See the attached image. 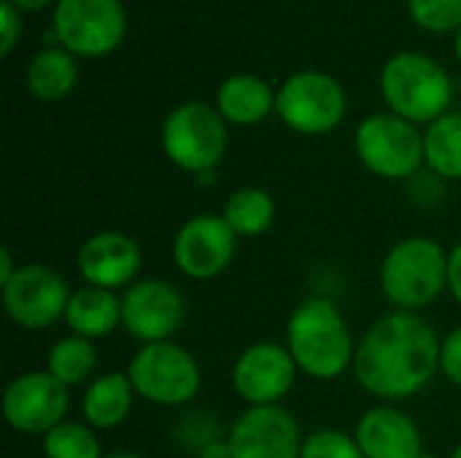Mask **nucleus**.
I'll return each mask as SVG.
<instances>
[{
	"instance_id": "5701e85b",
	"label": "nucleus",
	"mask_w": 461,
	"mask_h": 458,
	"mask_svg": "<svg viewBox=\"0 0 461 458\" xmlns=\"http://www.w3.org/2000/svg\"><path fill=\"white\" fill-rule=\"evenodd\" d=\"M221 216L238 238H259L276 221V200L259 186H246L230 194Z\"/></svg>"
},
{
	"instance_id": "393cba45",
	"label": "nucleus",
	"mask_w": 461,
	"mask_h": 458,
	"mask_svg": "<svg viewBox=\"0 0 461 458\" xmlns=\"http://www.w3.org/2000/svg\"><path fill=\"white\" fill-rule=\"evenodd\" d=\"M46 458H103V445L86 421H62L43 435Z\"/></svg>"
},
{
	"instance_id": "4be33fe9",
	"label": "nucleus",
	"mask_w": 461,
	"mask_h": 458,
	"mask_svg": "<svg viewBox=\"0 0 461 458\" xmlns=\"http://www.w3.org/2000/svg\"><path fill=\"white\" fill-rule=\"evenodd\" d=\"M424 162L438 178L461 181V113H446L424 132Z\"/></svg>"
},
{
	"instance_id": "e433bc0d",
	"label": "nucleus",
	"mask_w": 461,
	"mask_h": 458,
	"mask_svg": "<svg viewBox=\"0 0 461 458\" xmlns=\"http://www.w3.org/2000/svg\"><path fill=\"white\" fill-rule=\"evenodd\" d=\"M451 458H461V443L454 448V454H451Z\"/></svg>"
},
{
	"instance_id": "72a5a7b5",
	"label": "nucleus",
	"mask_w": 461,
	"mask_h": 458,
	"mask_svg": "<svg viewBox=\"0 0 461 458\" xmlns=\"http://www.w3.org/2000/svg\"><path fill=\"white\" fill-rule=\"evenodd\" d=\"M11 3H14L19 11H22V8H24V11H38V8H43L49 0H11Z\"/></svg>"
},
{
	"instance_id": "aec40b11",
	"label": "nucleus",
	"mask_w": 461,
	"mask_h": 458,
	"mask_svg": "<svg viewBox=\"0 0 461 458\" xmlns=\"http://www.w3.org/2000/svg\"><path fill=\"white\" fill-rule=\"evenodd\" d=\"M273 105H276V97H273L270 86L257 76L227 78L216 97V108L224 116V121L243 124V127L262 121Z\"/></svg>"
},
{
	"instance_id": "9b49d317",
	"label": "nucleus",
	"mask_w": 461,
	"mask_h": 458,
	"mask_svg": "<svg viewBox=\"0 0 461 458\" xmlns=\"http://www.w3.org/2000/svg\"><path fill=\"white\" fill-rule=\"evenodd\" d=\"M70 394L49 370L16 375L3 391V416L19 435H49L68 421Z\"/></svg>"
},
{
	"instance_id": "7ed1b4c3",
	"label": "nucleus",
	"mask_w": 461,
	"mask_h": 458,
	"mask_svg": "<svg viewBox=\"0 0 461 458\" xmlns=\"http://www.w3.org/2000/svg\"><path fill=\"white\" fill-rule=\"evenodd\" d=\"M378 281L394 310L419 313L448 289V251L427 235L405 238L384 256Z\"/></svg>"
},
{
	"instance_id": "b1692460",
	"label": "nucleus",
	"mask_w": 461,
	"mask_h": 458,
	"mask_svg": "<svg viewBox=\"0 0 461 458\" xmlns=\"http://www.w3.org/2000/svg\"><path fill=\"white\" fill-rule=\"evenodd\" d=\"M95 367H97V348L92 346V340L78 335L59 337L46 356V370L68 389L86 383Z\"/></svg>"
},
{
	"instance_id": "1a4fd4ad",
	"label": "nucleus",
	"mask_w": 461,
	"mask_h": 458,
	"mask_svg": "<svg viewBox=\"0 0 461 458\" xmlns=\"http://www.w3.org/2000/svg\"><path fill=\"white\" fill-rule=\"evenodd\" d=\"M8 319L30 332H41L65 319L70 289L65 278L46 265H19L16 275L0 286Z\"/></svg>"
},
{
	"instance_id": "f8f14e48",
	"label": "nucleus",
	"mask_w": 461,
	"mask_h": 458,
	"mask_svg": "<svg viewBox=\"0 0 461 458\" xmlns=\"http://www.w3.org/2000/svg\"><path fill=\"white\" fill-rule=\"evenodd\" d=\"M184 319L186 302L165 278H140L122 294V327L143 346L170 340L184 327Z\"/></svg>"
},
{
	"instance_id": "dca6fc26",
	"label": "nucleus",
	"mask_w": 461,
	"mask_h": 458,
	"mask_svg": "<svg viewBox=\"0 0 461 458\" xmlns=\"http://www.w3.org/2000/svg\"><path fill=\"white\" fill-rule=\"evenodd\" d=\"M140 265L143 254L138 240L119 229H103L89 235L76 254V267L86 286L108 292L132 286L140 273Z\"/></svg>"
},
{
	"instance_id": "bb28decb",
	"label": "nucleus",
	"mask_w": 461,
	"mask_h": 458,
	"mask_svg": "<svg viewBox=\"0 0 461 458\" xmlns=\"http://www.w3.org/2000/svg\"><path fill=\"white\" fill-rule=\"evenodd\" d=\"M413 19L435 32L461 27V0H411Z\"/></svg>"
},
{
	"instance_id": "412c9836",
	"label": "nucleus",
	"mask_w": 461,
	"mask_h": 458,
	"mask_svg": "<svg viewBox=\"0 0 461 458\" xmlns=\"http://www.w3.org/2000/svg\"><path fill=\"white\" fill-rule=\"evenodd\" d=\"M78 70L65 49H43L27 65V89L38 100H59L76 86Z\"/></svg>"
},
{
	"instance_id": "c85d7f7f",
	"label": "nucleus",
	"mask_w": 461,
	"mask_h": 458,
	"mask_svg": "<svg viewBox=\"0 0 461 458\" xmlns=\"http://www.w3.org/2000/svg\"><path fill=\"white\" fill-rule=\"evenodd\" d=\"M178 432L184 435V440H186L194 451H200V448H205L208 443H213V440L224 437V435L219 432V427H213L205 416L184 418V421H181V427H178Z\"/></svg>"
},
{
	"instance_id": "ddd939ff",
	"label": "nucleus",
	"mask_w": 461,
	"mask_h": 458,
	"mask_svg": "<svg viewBox=\"0 0 461 458\" xmlns=\"http://www.w3.org/2000/svg\"><path fill=\"white\" fill-rule=\"evenodd\" d=\"M238 254V235L221 213H197L181 224L173 240V262L192 281L221 275Z\"/></svg>"
},
{
	"instance_id": "6e6552de",
	"label": "nucleus",
	"mask_w": 461,
	"mask_h": 458,
	"mask_svg": "<svg viewBox=\"0 0 461 458\" xmlns=\"http://www.w3.org/2000/svg\"><path fill=\"white\" fill-rule=\"evenodd\" d=\"M278 116L303 135H324L335 130L346 116L343 86L319 70L292 76L276 94Z\"/></svg>"
},
{
	"instance_id": "f704fd0d",
	"label": "nucleus",
	"mask_w": 461,
	"mask_h": 458,
	"mask_svg": "<svg viewBox=\"0 0 461 458\" xmlns=\"http://www.w3.org/2000/svg\"><path fill=\"white\" fill-rule=\"evenodd\" d=\"M103 458H143L140 454H132V451H113V454H108V456Z\"/></svg>"
},
{
	"instance_id": "c756f323",
	"label": "nucleus",
	"mask_w": 461,
	"mask_h": 458,
	"mask_svg": "<svg viewBox=\"0 0 461 458\" xmlns=\"http://www.w3.org/2000/svg\"><path fill=\"white\" fill-rule=\"evenodd\" d=\"M0 22H3V43H0V51L3 57L11 54L16 38H19V30H22V19H19V8L11 3V0H3L0 3Z\"/></svg>"
},
{
	"instance_id": "423d86ee",
	"label": "nucleus",
	"mask_w": 461,
	"mask_h": 458,
	"mask_svg": "<svg viewBox=\"0 0 461 458\" xmlns=\"http://www.w3.org/2000/svg\"><path fill=\"white\" fill-rule=\"evenodd\" d=\"M162 148L186 173L208 175L227 151L224 116L205 103L178 105L162 127Z\"/></svg>"
},
{
	"instance_id": "a211bd4d",
	"label": "nucleus",
	"mask_w": 461,
	"mask_h": 458,
	"mask_svg": "<svg viewBox=\"0 0 461 458\" xmlns=\"http://www.w3.org/2000/svg\"><path fill=\"white\" fill-rule=\"evenodd\" d=\"M135 397L138 394H135L127 373H105V375L95 378L81 397L84 421L95 432L116 429L130 418Z\"/></svg>"
},
{
	"instance_id": "0eeeda50",
	"label": "nucleus",
	"mask_w": 461,
	"mask_h": 458,
	"mask_svg": "<svg viewBox=\"0 0 461 458\" xmlns=\"http://www.w3.org/2000/svg\"><path fill=\"white\" fill-rule=\"evenodd\" d=\"M357 154L362 165L389 181H405L419 173L424 162V135L413 121L397 113L367 116L357 130Z\"/></svg>"
},
{
	"instance_id": "7c9ffc66",
	"label": "nucleus",
	"mask_w": 461,
	"mask_h": 458,
	"mask_svg": "<svg viewBox=\"0 0 461 458\" xmlns=\"http://www.w3.org/2000/svg\"><path fill=\"white\" fill-rule=\"evenodd\" d=\"M448 292L461 305V243L448 251Z\"/></svg>"
},
{
	"instance_id": "f03ea898",
	"label": "nucleus",
	"mask_w": 461,
	"mask_h": 458,
	"mask_svg": "<svg viewBox=\"0 0 461 458\" xmlns=\"http://www.w3.org/2000/svg\"><path fill=\"white\" fill-rule=\"evenodd\" d=\"M286 348L297 362V370L313 381H338L354 367L357 356L348 321L327 297H308L292 310Z\"/></svg>"
},
{
	"instance_id": "c9c22d12",
	"label": "nucleus",
	"mask_w": 461,
	"mask_h": 458,
	"mask_svg": "<svg viewBox=\"0 0 461 458\" xmlns=\"http://www.w3.org/2000/svg\"><path fill=\"white\" fill-rule=\"evenodd\" d=\"M456 54H459V59H461V27H459V35H456Z\"/></svg>"
},
{
	"instance_id": "a878e982",
	"label": "nucleus",
	"mask_w": 461,
	"mask_h": 458,
	"mask_svg": "<svg viewBox=\"0 0 461 458\" xmlns=\"http://www.w3.org/2000/svg\"><path fill=\"white\" fill-rule=\"evenodd\" d=\"M300 458H365L354 435H346L343 429H316L303 440Z\"/></svg>"
},
{
	"instance_id": "4c0bfd02",
	"label": "nucleus",
	"mask_w": 461,
	"mask_h": 458,
	"mask_svg": "<svg viewBox=\"0 0 461 458\" xmlns=\"http://www.w3.org/2000/svg\"><path fill=\"white\" fill-rule=\"evenodd\" d=\"M419 458H438V456H435V454H429V451H421V456Z\"/></svg>"
},
{
	"instance_id": "9d476101",
	"label": "nucleus",
	"mask_w": 461,
	"mask_h": 458,
	"mask_svg": "<svg viewBox=\"0 0 461 458\" xmlns=\"http://www.w3.org/2000/svg\"><path fill=\"white\" fill-rule=\"evenodd\" d=\"M124 8L119 0H59L54 11V35L81 57H103L124 38Z\"/></svg>"
},
{
	"instance_id": "cd10ccee",
	"label": "nucleus",
	"mask_w": 461,
	"mask_h": 458,
	"mask_svg": "<svg viewBox=\"0 0 461 458\" xmlns=\"http://www.w3.org/2000/svg\"><path fill=\"white\" fill-rule=\"evenodd\" d=\"M440 373L448 383L461 386V327L440 340Z\"/></svg>"
},
{
	"instance_id": "6ab92c4d",
	"label": "nucleus",
	"mask_w": 461,
	"mask_h": 458,
	"mask_svg": "<svg viewBox=\"0 0 461 458\" xmlns=\"http://www.w3.org/2000/svg\"><path fill=\"white\" fill-rule=\"evenodd\" d=\"M65 324L70 327V335L86 340L108 337L116 327H122V297L108 289L84 286L70 294Z\"/></svg>"
},
{
	"instance_id": "2eb2a0df",
	"label": "nucleus",
	"mask_w": 461,
	"mask_h": 458,
	"mask_svg": "<svg viewBox=\"0 0 461 458\" xmlns=\"http://www.w3.org/2000/svg\"><path fill=\"white\" fill-rule=\"evenodd\" d=\"M235 458H300L303 435L297 418L281 405L246 408L227 432Z\"/></svg>"
},
{
	"instance_id": "4468645a",
	"label": "nucleus",
	"mask_w": 461,
	"mask_h": 458,
	"mask_svg": "<svg viewBox=\"0 0 461 458\" xmlns=\"http://www.w3.org/2000/svg\"><path fill=\"white\" fill-rule=\"evenodd\" d=\"M300 370L286 343L259 340L249 346L232 364V389L249 408L281 405L294 389Z\"/></svg>"
},
{
	"instance_id": "2f4dec72",
	"label": "nucleus",
	"mask_w": 461,
	"mask_h": 458,
	"mask_svg": "<svg viewBox=\"0 0 461 458\" xmlns=\"http://www.w3.org/2000/svg\"><path fill=\"white\" fill-rule=\"evenodd\" d=\"M197 458H235V456H232L230 440H227V435H224V437H219V440L208 443L205 448H200V451H197Z\"/></svg>"
},
{
	"instance_id": "20e7f679",
	"label": "nucleus",
	"mask_w": 461,
	"mask_h": 458,
	"mask_svg": "<svg viewBox=\"0 0 461 458\" xmlns=\"http://www.w3.org/2000/svg\"><path fill=\"white\" fill-rule=\"evenodd\" d=\"M381 92L389 108L408 121H435L451 103V78L424 54H397L381 73Z\"/></svg>"
},
{
	"instance_id": "39448f33",
	"label": "nucleus",
	"mask_w": 461,
	"mask_h": 458,
	"mask_svg": "<svg viewBox=\"0 0 461 458\" xmlns=\"http://www.w3.org/2000/svg\"><path fill=\"white\" fill-rule=\"evenodd\" d=\"M127 378L140 400L159 408H181L203 386L197 359L173 340L140 346L127 367Z\"/></svg>"
},
{
	"instance_id": "f257e3e1",
	"label": "nucleus",
	"mask_w": 461,
	"mask_h": 458,
	"mask_svg": "<svg viewBox=\"0 0 461 458\" xmlns=\"http://www.w3.org/2000/svg\"><path fill=\"white\" fill-rule=\"evenodd\" d=\"M351 370L367 394L384 402L411 400L440 370V337L424 316L392 310L357 343Z\"/></svg>"
},
{
	"instance_id": "f3484780",
	"label": "nucleus",
	"mask_w": 461,
	"mask_h": 458,
	"mask_svg": "<svg viewBox=\"0 0 461 458\" xmlns=\"http://www.w3.org/2000/svg\"><path fill=\"white\" fill-rule=\"evenodd\" d=\"M365 458H419L424 451L419 424L397 408L367 410L354 432Z\"/></svg>"
},
{
	"instance_id": "473e14b6",
	"label": "nucleus",
	"mask_w": 461,
	"mask_h": 458,
	"mask_svg": "<svg viewBox=\"0 0 461 458\" xmlns=\"http://www.w3.org/2000/svg\"><path fill=\"white\" fill-rule=\"evenodd\" d=\"M19 265H14V256L8 248H0V286H5L16 275Z\"/></svg>"
}]
</instances>
